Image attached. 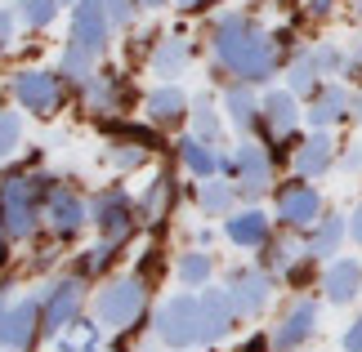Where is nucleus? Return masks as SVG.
<instances>
[{
  "label": "nucleus",
  "mask_w": 362,
  "mask_h": 352,
  "mask_svg": "<svg viewBox=\"0 0 362 352\" xmlns=\"http://www.w3.org/2000/svg\"><path fill=\"white\" fill-rule=\"evenodd\" d=\"M206 45L215 54V67H224V76L259 85V90H269L277 72L286 67L282 54H277L273 32L250 9H219L206 23Z\"/></svg>",
  "instance_id": "obj_1"
},
{
  "label": "nucleus",
  "mask_w": 362,
  "mask_h": 352,
  "mask_svg": "<svg viewBox=\"0 0 362 352\" xmlns=\"http://www.w3.org/2000/svg\"><path fill=\"white\" fill-rule=\"evenodd\" d=\"M54 192L49 174H36L32 165H13L0 174V223L9 228L13 241H32L36 228L45 223V201Z\"/></svg>",
  "instance_id": "obj_2"
},
{
  "label": "nucleus",
  "mask_w": 362,
  "mask_h": 352,
  "mask_svg": "<svg viewBox=\"0 0 362 352\" xmlns=\"http://www.w3.org/2000/svg\"><path fill=\"white\" fill-rule=\"evenodd\" d=\"M9 98L27 116H54L67 103V80L49 67H18L9 76Z\"/></svg>",
  "instance_id": "obj_3"
},
{
  "label": "nucleus",
  "mask_w": 362,
  "mask_h": 352,
  "mask_svg": "<svg viewBox=\"0 0 362 352\" xmlns=\"http://www.w3.org/2000/svg\"><path fill=\"white\" fill-rule=\"evenodd\" d=\"M322 214H327V201H322V192H317L313 178L296 174V178H286V183L273 188V219H277V228L304 236Z\"/></svg>",
  "instance_id": "obj_4"
},
{
  "label": "nucleus",
  "mask_w": 362,
  "mask_h": 352,
  "mask_svg": "<svg viewBox=\"0 0 362 352\" xmlns=\"http://www.w3.org/2000/svg\"><path fill=\"white\" fill-rule=\"evenodd\" d=\"M228 178L238 183V196H242V205H259L264 196H273L277 188V161H273V152L255 143V138H242L238 152H233V170Z\"/></svg>",
  "instance_id": "obj_5"
},
{
  "label": "nucleus",
  "mask_w": 362,
  "mask_h": 352,
  "mask_svg": "<svg viewBox=\"0 0 362 352\" xmlns=\"http://www.w3.org/2000/svg\"><path fill=\"white\" fill-rule=\"evenodd\" d=\"M148 308V281L144 277H117V281H103L99 294H94V317L99 326L107 330H125L144 317Z\"/></svg>",
  "instance_id": "obj_6"
},
{
  "label": "nucleus",
  "mask_w": 362,
  "mask_h": 352,
  "mask_svg": "<svg viewBox=\"0 0 362 352\" xmlns=\"http://www.w3.org/2000/svg\"><path fill=\"white\" fill-rule=\"evenodd\" d=\"M144 223V214H139V201L125 188H103L94 192L90 201V228H99V241H117L125 245L134 236V228Z\"/></svg>",
  "instance_id": "obj_7"
},
{
  "label": "nucleus",
  "mask_w": 362,
  "mask_h": 352,
  "mask_svg": "<svg viewBox=\"0 0 362 352\" xmlns=\"http://www.w3.org/2000/svg\"><path fill=\"white\" fill-rule=\"evenodd\" d=\"M152 326H157V339L165 348L202 344V294H170V299L157 308Z\"/></svg>",
  "instance_id": "obj_8"
},
{
  "label": "nucleus",
  "mask_w": 362,
  "mask_h": 352,
  "mask_svg": "<svg viewBox=\"0 0 362 352\" xmlns=\"http://www.w3.org/2000/svg\"><path fill=\"white\" fill-rule=\"evenodd\" d=\"M67 40L81 45V49H90L94 59L103 63V54L112 49V40H117V23L107 18L103 0H76V5L67 9Z\"/></svg>",
  "instance_id": "obj_9"
},
{
  "label": "nucleus",
  "mask_w": 362,
  "mask_h": 352,
  "mask_svg": "<svg viewBox=\"0 0 362 352\" xmlns=\"http://www.w3.org/2000/svg\"><path fill=\"white\" fill-rule=\"evenodd\" d=\"M40 303H45V334L49 339H59L67 326H76L81 321V308H86V277H59L49 281V290L40 294Z\"/></svg>",
  "instance_id": "obj_10"
},
{
  "label": "nucleus",
  "mask_w": 362,
  "mask_h": 352,
  "mask_svg": "<svg viewBox=\"0 0 362 352\" xmlns=\"http://www.w3.org/2000/svg\"><path fill=\"white\" fill-rule=\"evenodd\" d=\"M45 228H49L54 241H76L90 228V201H81V192L54 183V192L45 201Z\"/></svg>",
  "instance_id": "obj_11"
},
{
  "label": "nucleus",
  "mask_w": 362,
  "mask_h": 352,
  "mask_svg": "<svg viewBox=\"0 0 362 352\" xmlns=\"http://www.w3.org/2000/svg\"><path fill=\"white\" fill-rule=\"evenodd\" d=\"M300 121H304V107H300V94L282 90H264V134H269V147L277 143H300Z\"/></svg>",
  "instance_id": "obj_12"
},
{
  "label": "nucleus",
  "mask_w": 362,
  "mask_h": 352,
  "mask_svg": "<svg viewBox=\"0 0 362 352\" xmlns=\"http://www.w3.org/2000/svg\"><path fill=\"white\" fill-rule=\"evenodd\" d=\"M188 111H192V98L179 90V80H157L144 94V116L152 130H179V125H188Z\"/></svg>",
  "instance_id": "obj_13"
},
{
  "label": "nucleus",
  "mask_w": 362,
  "mask_h": 352,
  "mask_svg": "<svg viewBox=\"0 0 362 352\" xmlns=\"http://www.w3.org/2000/svg\"><path fill=\"white\" fill-rule=\"evenodd\" d=\"M317 317H322L317 299H296L282 317H277V326H273V334H269V344H273L277 352H296V348H304V344H309L313 334H317Z\"/></svg>",
  "instance_id": "obj_14"
},
{
  "label": "nucleus",
  "mask_w": 362,
  "mask_h": 352,
  "mask_svg": "<svg viewBox=\"0 0 362 352\" xmlns=\"http://www.w3.org/2000/svg\"><path fill=\"white\" fill-rule=\"evenodd\" d=\"M224 116L242 138H255L264 130V94H259V85L228 80L224 85Z\"/></svg>",
  "instance_id": "obj_15"
},
{
  "label": "nucleus",
  "mask_w": 362,
  "mask_h": 352,
  "mask_svg": "<svg viewBox=\"0 0 362 352\" xmlns=\"http://www.w3.org/2000/svg\"><path fill=\"white\" fill-rule=\"evenodd\" d=\"M349 116H354V90L340 85V80H322L313 90V98H304V121L313 130H331V125H340Z\"/></svg>",
  "instance_id": "obj_16"
},
{
  "label": "nucleus",
  "mask_w": 362,
  "mask_h": 352,
  "mask_svg": "<svg viewBox=\"0 0 362 352\" xmlns=\"http://www.w3.org/2000/svg\"><path fill=\"white\" fill-rule=\"evenodd\" d=\"M224 286L233 294V303H238V317H259L273 299V272H264L259 263L255 267H233Z\"/></svg>",
  "instance_id": "obj_17"
},
{
  "label": "nucleus",
  "mask_w": 362,
  "mask_h": 352,
  "mask_svg": "<svg viewBox=\"0 0 362 352\" xmlns=\"http://www.w3.org/2000/svg\"><path fill=\"white\" fill-rule=\"evenodd\" d=\"M40 330H45V303H40V294H27V299H18L9 308L5 326H0V348L23 352V348H32V339Z\"/></svg>",
  "instance_id": "obj_18"
},
{
  "label": "nucleus",
  "mask_w": 362,
  "mask_h": 352,
  "mask_svg": "<svg viewBox=\"0 0 362 352\" xmlns=\"http://www.w3.org/2000/svg\"><path fill=\"white\" fill-rule=\"evenodd\" d=\"M81 98L94 116H121L125 98H130V85H125V72H112V67H99L86 85H81Z\"/></svg>",
  "instance_id": "obj_19"
},
{
  "label": "nucleus",
  "mask_w": 362,
  "mask_h": 352,
  "mask_svg": "<svg viewBox=\"0 0 362 352\" xmlns=\"http://www.w3.org/2000/svg\"><path fill=\"white\" fill-rule=\"evenodd\" d=\"M192 54L197 49H192V40L184 32H161L152 54H148V72L157 80H179L192 67Z\"/></svg>",
  "instance_id": "obj_20"
},
{
  "label": "nucleus",
  "mask_w": 362,
  "mask_h": 352,
  "mask_svg": "<svg viewBox=\"0 0 362 352\" xmlns=\"http://www.w3.org/2000/svg\"><path fill=\"white\" fill-rule=\"evenodd\" d=\"M291 165H296V174L300 178H322L331 174V165H336V138H331L327 130H313V134H304L296 147H291Z\"/></svg>",
  "instance_id": "obj_21"
},
{
  "label": "nucleus",
  "mask_w": 362,
  "mask_h": 352,
  "mask_svg": "<svg viewBox=\"0 0 362 352\" xmlns=\"http://www.w3.org/2000/svg\"><path fill=\"white\" fill-rule=\"evenodd\" d=\"M344 241H349V214H336V210H327V214L304 232V250H309V259H317V263H331L344 250Z\"/></svg>",
  "instance_id": "obj_22"
},
{
  "label": "nucleus",
  "mask_w": 362,
  "mask_h": 352,
  "mask_svg": "<svg viewBox=\"0 0 362 352\" xmlns=\"http://www.w3.org/2000/svg\"><path fill=\"white\" fill-rule=\"evenodd\" d=\"M233 326H238V303H233L228 286L224 290H202V344H219L228 339Z\"/></svg>",
  "instance_id": "obj_23"
},
{
  "label": "nucleus",
  "mask_w": 362,
  "mask_h": 352,
  "mask_svg": "<svg viewBox=\"0 0 362 352\" xmlns=\"http://www.w3.org/2000/svg\"><path fill=\"white\" fill-rule=\"evenodd\" d=\"M224 236L238 250H264L269 236H273V219L264 214L259 205H242V210H233V214L224 219Z\"/></svg>",
  "instance_id": "obj_24"
},
{
  "label": "nucleus",
  "mask_w": 362,
  "mask_h": 352,
  "mask_svg": "<svg viewBox=\"0 0 362 352\" xmlns=\"http://www.w3.org/2000/svg\"><path fill=\"white\" fill-rule=\"evenodd\" d=\"M175 157H179V165L192 174V178H215V174H224V152H219V143H206V138H197V134H179V143H175Z\"/></svg>",
  "instance_id": "obj_25"
},
{
  "label": "nucleus",
  "mask_w": 362,
  "mask_h": 352,
  "mask_svg": "<svg viewBox=\"0 0 362 352\" xmlns=\"http://www.w3.org/2000/svg\"><path fill=\"white\" fill-rule=\"evenodd\" d=\"M322 294H327V303H354L362 294V259H354V255L331 259L322 272Z\"/></svg>",
  "instance_id": "obj_26"
},
{
  "label": "nucleus",
  "mask_w": 362,
  "mask_h": 352,
  "mask_svg": "<svg viewBox=\"0 0 362 352\" xmlns=\"http://www.w3.org/2000/svg\"><path fill=\"white\" fill-rule=\"evenodd\" d=\"M309 250H304V241H300V232H286V228H277L273 236H269V245L259 250V267L264 272H273V277H286L291 267H296Z\"/></svg>",
  "instance_id": "obj_27"
},
{
  "label": "nucleus",
  "mask_w": 362,
  "mask_h": 352,
  "mask_svg": "<svg viewBox=\"0 0 362 352\" xmlns=\"http://www.w3.org/2000/svg\"><path fill=\"white\" fill-rule=\"evenodd\" d=\"M175 201H179V178L170 170H161L148 183V192L139 196V214H144V223H161V219H170Z\"/></svg>",
  "instance_id": "obj_28"
},
{
  "label": "nucleus",
  "mask_w": 362,
  "mask_h": 352,
  "mask_svg": "<svg viewBox=\"0 0 362 352\" xmlns=\"http://www.w3.org/2000/svg\"><path fill=\"white\" fill-rule=\"evenodd\" d=\"M238 183L224 178V174H215V178H202V188H197V205H202V214L206 219H228L233 210H238Z\"/></svg>",
  "instance_id": "obj_29"
},
{
  "label": "nucleus",
  "mask_w": 362,
  "mask_h": 352,
  "mask_svg": "<svg viewBox=\"0 0 362 352\" xmlns=\"http://www.w3.org/2000/svg\"><path fill=\"white\" fill-rule=\"evenodd\" d=\"M224 125H228V116L215 107V98H211V94H197V98H192L188 130L197 134V138H206V143H219V138H224Z\"/></svg>",
  "instance_id": "obj_30"
},
{
  "label": "nucleus",
  "mask_w": 362,
  "mask_h": 352,
  "mask_svg": "<svg viewBox=\"0 0 362 352\" xmlns=\"http://www.w3.org/2000/svg\"><path fill=\"white\" fill-rule=\"evenodd\" d=\"M54 72H59L67 85H86V80L99 72V59H94L90 49H81V45H72V40H63V49H59V67H54Z\"/></svg>",
  "instance_id": "obj_31"
},
{
  "label": "nucleus",
  "mask_w": 362,
  "mask_h": 352,
  "mask_svg": "<svg viewBox=\"0 0 362 352\" xmlns=\"http://www.w3.org/2000/svg\"><path fill=\"white\" fill-rule=\"evenodd\" d=\"M175 277H179V286H188V290H206L211 277H215L211 250H184V255L175 259Z\"/></svg>",
  "instance_id": "obj_32"
},
{
  "label": "nucleus",
  "mask_w": 362,
  "mask_h": 352,
  "mask_svg": "<svg viewBox=\"0 0 362 352\" xmlns=\"http://www.w3.org/2000/svg\"><path fill=\"white\" fill-rule=\"evenodd\" d=\"M304 54H309V63L317 67V76L331 80V76H344V45H336V40H313V45H304Z\"/></svg>",
  "instance_id": "obj_33"
},
{
  "label": "nucleus",
  "mask_w": 362,
  "mask_h": 352,
  "mask_svg": "<svg viewBox=\"0 0 362 352\" xmlns=\"http://www.w3.org/2000/svg\"><path fill=\"white\" fill-rule=\"evenodd\" d=\"M282 80H286V90L300 94V98H313V90L322 85V76H317V67L309 63V54H296V59L282 67Z\"/></svg>",
  "instance_id": "obj_34"
},
{
  "label": "nucleus",
  "mask_w": 362,
  "mask_h": 352,
  "mask_svg": "<svg viewBox=\"0 0 362 352\" xmlns=\"http://www.w3.org/2000/svg\"><path fill=\"white\" fill-rule=\"evenodd\" d=\"M99 339H103V326H99V317H94V321L67 326L54 344H59V352H99Z\"/></svg>",
  "instance_id": "obj_35"
},
{
  "label": "nucleus",
  "mask_w": 362,
  "mask_h": 352,
  "mask_svg": "<svg viewBox=\"0 0 362 352\" xmlns=\"http://www.w3.org/2000/svg\"><path fill=\"white\" fill-rule=\"evenodd\" d=\"M13 5H18V18H23L27 32H49L54 18L63 13L59 0H13Z\"/></svg>",
  "instance_id": "obj_36"
},
{
  "label": "nucleus",
  "mask_w": 362,
  "mask_h": 352,
  "mask_svg": "<svg viewBox=\"0 0 362 352\" xmlns=\"http://www.w3.org/2000/svg\"><path fill=\"white\" fill-rule=\"evenodd\" d=\"M117 250H121L117 241H99L94 250H86V255L76 259V272L86 277V281H90V277H99V272H107V267H112V259H117Z\"/></svg>",
  "instance_id": "obj_37"
},
{
  "label": "nucleus",
  "mask_w": 362,
  "mask_h": 352,
  "mask_svg": "<svg viewBox=\"0 0 362 352\" xmlns=\"http://www.w3.org/2000/svg\"><path fill=\"white\" fill-rule=\"evenodd\" d=\"M23 143V111L18 107H0V157H9Z\"/></svg>",
  "instance_id": "obj_38"
},
{
  "label": "nucleus",
  "mask_w": 362,
  "mask_h": 352,
  "mask_svg": "<svg viewBox=\"0 0 362 352\" xmlns=\"http://www.w3.org/2000/svg\"><path fill=\"white\" fill-rule=\"evenodd\" d=\"M103 9H107V18L117 23V32L134 27V13H144V9H139V0H103Z\"/></svg>",
  "instance_id": "obj_39"
},
{
  "label": "nucleus",
  "mask_w": 362,
  "mask_h": 352,
  "mask_svg": "<svg viewBox=\"0 0 362 352\" xmlns=\"http://www.w3.org/2000/svg\"><path fill=\"white\" fill-rule=\"evenodd\" d=\"M18 32H27L23 27V18H18V5H0V45H13L18 40Z\"/></svg>",
  "instance_id": "obj_40"
},
{
  "label": "nucleus",
  "mask_w": 362,
  "mask_h": 352,
  "mask_svg": "<svg viewBox=\"0 0 362 352\" xmlns=\"http://www.w3.org/2000/svg\"><path fill=\"white\" fill-rule=\"evenodd\" d=\"M344 54H349V59H344V80H349V85H362V36H354Z\"/></svg>",
  "instance_id": "obj_41"
},
{
  "label": "nucleus",
  "mask_w": 362,
  "mask_h": 352,
  "mask_svg": "<svg viewBox=\"0 0 362 352\" xmlns=\"http://www.w3.org/2000/svg\"><path fill=\"white\" fill-rule=\"evenodd\" d=\"M340 165H344V174H362V143H349L340 152Z\"/></svg>",
  "instance_id": "obj_42"
},
{
  "label": "nucleus",
  "mask_w": 362,
  "mask_h": 352,
  "mask_svg": "<svg viewBox=\"0 0 362 352\" xmlns=\"http://www.w3.org/2000/svg\"><path fill=\"white\" fill-rule=\"evenodd\" d=\"M340 348H344V352H362V317H358L354 326L340 334Z\"/></svg>",
  "instance_id": "obj_43"
},
{
  "label": "nucleus",
  "mask_w": 362,
  "mask_h": 352,
  "mask_svg": "<svg viewBox=\"0 0 362 352\" xmlns=\"http://www.w3.org/2000/svg\"><path fill=\"white\" fill-rule=\"evenodd\" d=\"M215 5H219V0H175V13H206Z\"/></svg>",
  "instance_id": "obj_44"
},
{
  "label": "nucleus",
  "mask_w": 362,
  "mask_h": 352,
  "mask_svg": "<svg viewBox=\"0 0 362 352\" xmlns=\"http://www.w3.org/2000/svg\"><path fill=\"white\" fill-rule=\"evenodd\" d=\"M349 241H354V245H362V201L349 210Z\"/></svg>",
  "instance_id": "obj_45"
},
{
  "label": "nucleus",
  "mask_w": 362,
  "mask_h": 352,
  "mask_svg": "<svg viewBox=\"0 0 362 352\" xmlns=\"http://www.w3.org/2000/svg\"><path fill=\"white\" fill-rule=\"evenodd\" d=\"M336 5H344V0H304V9H309L313 18H327V13L336 9Z\"/></svg>",
  "instance_id": "obj_46"
},
{
  "label": "nucleus",
  "mask_w": 362,
  "mask_h": 352,
  "mask_svg": "<svg viewBox=\"0 0 362 352\" xmlns=\"http://www.w3.org/2000/svg\"><path fill=\"white\" fill-rule=\"evenodd\" d=\"M9 250H13V236H9V228L0 223V267L9 263Z\"/></svg>",
  "instance_id": "obj_47"
},
{
  "label": "nucleus",
  "mask_w": 362,
  "mask_h": 352,
  "mask_svg": "<svg viewBox=\"0 0 362 352\" xmlns=\"http://www.w3.org/2000/svg\"><path fill=\"white\" fill-rule=\"evenodd\" d=\"M144 13H161V9H175V0H139Z\"/></svg>",
  "instance_id": "obj_48"
},
{
  "label": "nucleus",
  "mask_w": 362,
  "mask_h": 352,
  "mask_svg": "<svg viewBox=\"0 0 362 352\" xmlns=\"http://www.w3.org/2000/svg\"><path fill=\"white\" fill-rule=\"evenodd\" d=\"M354 121H358V125H362V85H358V90H354Z\"/></svg>",
  "instance_id": "obj_49"
},
{
  "label": "nucleus",
  "mask_w": 362,
  "mask_h": 352,
  "mask_svg": "<svg viewBox=\"0 0 362 352\" xmlns=\"http://www.w3.org/2000/svg\"><path fill=\"white\" fill-rule=\"evenodd\" d=\"M354 18H358V23H362V0H354Z\"/></svg>",
  "instance_id": "obj_50"
},
{
  "label": "nucleus",
  "mask_w": 362,
  "mask_h": 352,
  "mask_svg": "<svg viewBox=\"0 0 362 352\" xmlns=\"http://www.w3.org/2000/svg\"><path fill=\"white\" fill-rule=\"evenodd\" d=\"M59 5H63V9H72V5H76V0H59Z\"/></svg>",
  "instance_id": "obj_51"
},
{
  "label": "nucleus",
  "mask_w": 362,
  "mask_h": 352,
  "mask_svg": "<svg viewBox=\"0 0 362 352\" xmlns=\"http://www.w3.org/2000/svg\"><path fill=\"white\" fill-rule=\"evenodd\" d=\"M0 54H5V45H0Z\"/></svg>",
  "instance_id": "obj_52"
},
{
  "label": "nucleus",
  "mask_w": 362,
  "mask_h": 352,
  "mask_svg": "<svg viewBox=\"0 0 362 352\" xmlns=\"http://www.w3.org/2000/svg\"><path fill=\"white\" fill-rule=\"evenodd\" d=\"M0 161H5V157H0Z\"/></svg>",
  "instance_id": "obj_53"
}]
</instances>
